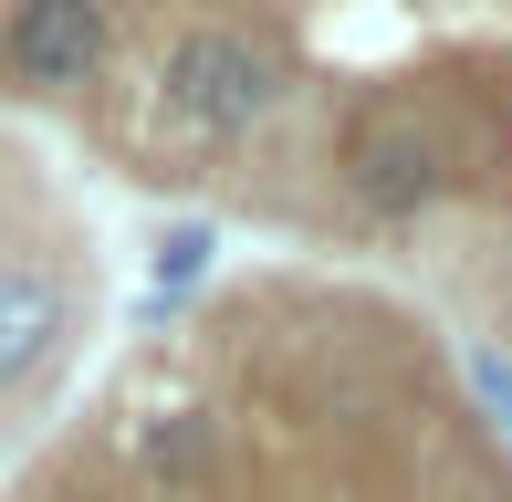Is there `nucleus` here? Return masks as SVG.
<instances>
[{
    "label": "nucleus",
    "instance_id": "f257e3e1",
    "mask_svg": "<svg viewBox=\"0 0 512 502\" xmlns=\"http://www.w3.org/2000/svg\"><path fill=\"white\" fill-rule=\"evenodd\" d=\"M293 95H304L293 53L262 42V32H241V21H189V32L157 53V74H147L157 126H168V136H199V147H230V136L272 126Z\"/></svg>",
    "mask_w": 512,
    "mask_h": 502
},
{
    "label": "nucleus",
    "instance_id": "f03ea898",
    "mask_svg": "<svg viewBox=\"0 0 512 502\" xmlns=\"http://www.w3.org/2000/svg\"><path fill=\"white\" fill-rule=\"evenodd\" d=\"M115 63V0H11L0 11V84L32 105H74Z\"/></svg>",
    "mask_w": 512,
    "mask_h": 502
},
{
    "label": "nucleus",
    "instance_id": "7ed1b4c3",
    "mask_svg": "<svg viewBox=\"0 0 512 502\" xmlns=\"http://www.w3.org/2000/svg\"><path fill=\"white\" fill-rule=\"evenodd\" d=\"M450 189H460V168H450V136H439V126H418V116H377V126L345 136V199H356V210H377V220H418V210H439Z\"/></svg>",
    "mask_w": 512,
    "mask_h": 502
},
{
    "label": "nucleus",
    "instance_id": "20e7f679",
    "mask_svg": "<svg viewBox=\"0 0 512 502\" xmlns=\"http://www.w3.org/2000/svg\"><path fill=\"white\" fill-rule=\"evenodd\" d=\"M74 325H84V293L63 262H0V408L32 398L74 356Z\"/></svg>",
    "mask_w": 512,
    "mask_h": 502
},
{
    "label": "nucleus",
    "instance_id": "39448f33",
    "mask_svg": "<svg viewBox=\"0 0 512 502\" xmlns=\"http://www.w3.org/2000/svg\"><path fill=\"white\" fill-rule=\"evenodd\" d=\"M136 471L168 492H199L209 471H220V429H209V408H157V419H136Z\"/></svg>",
    "mask_w": 512,
    "mask_h": 502
},
{
    "label": "nucleus",
    "instance_id": "423d86ee",
    "mask_svg": "<svg viewBox=\"0 0 512 502\" xmlns=\"http://www.w3.org/2000/svg\"><path fill=\"white\" fill-rule=\"evenodd\" d=\"M209 262H220V231H209V220H168L157 251H147V304H136V314H147V325H168V314L199 293Z\"/></svg>",
    "mask_w": 512,
    "mask_h": 502
},
{
    "label": "nucleus",
    "instance_id": "0eeeda50",
    "mask_svg": "<svg viewBox=\"0 0 512 502\" xmlns=\"http://www.w3.org/2000/svg\"><path fill=\"white\" fill-rule=\"evenodd\" d=\"M471 398H481V408H492V419L512 429V356H492V346L471 356Z\"/></svg>",
    "mask_w": 512,
    "mask_h": 502
},
{
    "label": "nucleus",
    "instance_id": "6e6552de",
    "mask_svg": "<svg viewBox=\"0 0 512 502\" xmlns=\"http://www.w3.org/2000/svg\"><path fill=\"white\" fill-rule=\"evenodd\" d=\"M11 178H21V157H11V136H0V199H11Z\"/></svg>",
    "mask_w": 512,
    "mask_h": 502
}]
</instances>
